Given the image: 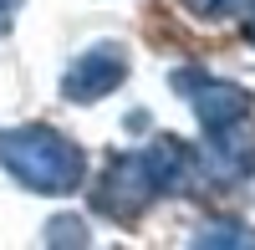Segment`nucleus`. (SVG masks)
Wrapping results in <instances>:
<instances>
[{"instance_id":"f257e3e1","label":"nucleus","mask_w":255,"mask_h":250,"mask_svg":"<svg viewBox=\"0 0 255 250\" xmlns=\"http://www.w3.org/2000/svg\"><path fill=\"white\" fill-rule=\"evenodd\" d=\"M209 189H215V174H209L199 143L163 133L153 143L113 153L102 163V174L92 179L87 199L97 220L118 225V230H138L163 194H209Z\"/></svg>"},{"instance_id":"f03ea898","label":"nucleus","mask_w":255,"mask_h":250,"mask_svg":"<svg viewBox=\"0 0 255 250\" xmlns=\"http://www.w3.org/2000/svg\"><path fill=\"white\" fill-rule=\"evenodd\" d=\"M0 169L26 194H41V199H72L87 189V148L51 123L0 128Z\"/></svg>"},{"instance_id":"7ed1b4c3","label":"nucleus","mask_w":255,"mask_h":250,"mask_svg":"<svg viewBox=\"0 0 255 250\" xmlns=\"http://www.w3.org/2000/svg\"><path fill=\"white\" fill-rule=\"evenodd\" d=\"M174 92L194 108V123H199V138H220V133H235L245 123H255V92L245 82H230V77H215V72H174Z\"/></svg>"},{"instance_id":"20e7f679","label":"nucleus","mask_w":255,"mask_h":250,"mask_svg":"<svg viewBox=\"0 0 255 250\" xmlns=\"http://www.w3.org/2000/svg\"><path fill=\"white\" fill-rule=\"evenodd\" d=\"M128 77H133V51H128V41L102 36L92 46H82L67 67H61L56 92H61V102H72V108H92V102L113 97Z\"/></svg>"},{"instance_id":"39448f33","label":"nucleus","mask_w":255,"mask_h":250,"mask_svg":"<svg viewBox=\"0 0 255 250\" xmlns=\"http://www.w3.org/2000/svg\"><path fill=\"white\" fill-rule=\"evenodd\" d=\"M189 245H199V250L235 245V250H245V245H255V230H250L245 220H209V225H199V230L189 235Z\"/></svg>"},{"instance_id":"423d86ee","label":"nucleus","mask_w":255,"mask_h":250,"mask_svg":"<svg viewBox=\"0 0 255 250\" xmlns=\"http://www.w3.org/2000/svg\"><path fill=\"white\" fill-rule=\"evenodd\" d=\"M46 245H92V235L77 215H56V220H46Z\"/></svg>"},{"instance_id":"0eeeda50","label":"nucleus","mask_w":255,"mask_h":250,"mask_svg":"<svg viewBox=\"0 0 255 250\" xmlns=\"http://www.w3.org/2000/svg\"><path fill=\"white\" fill-rule=\"evenodd\" d=\"M179 5L194 15V20H204V26H220V20L240 15V5H245V0H179Z\"/></svg>"},{"instance_id":"6e6552de","label":"nucleus","mask_w":255,"mask_h":250,"mask_svg":"<svg viewBox=\"0 0 255 250\" xmlns=\"http://www.w3.org/2000/svg\"><path fill=\"white\" fill-rule=\"evenodd\" d=\"M20 10H26V0H0V41H10V31H15Z\"/></svg>"},{"instance_id":"1a4fd4ad","label":"nucleus","mask_w":255,"mask_h":250,"mask_svg":"<svg viewBox=\"0 0 255 250\" xmlns=\"http://www.w3.org/2000/svg\"><path fill=\"white\" fill-rule=\"evenodd\" d=\"M240 20H245V41L255 46V0H245V5H240Z\"/></svg>"}]
</instances>
